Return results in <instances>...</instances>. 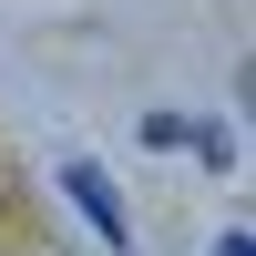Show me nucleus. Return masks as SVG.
I'll return each instance as SVG.
<instances>
[{
    "instance_id": "nucleus-2",
    "label": "nucleus",
    "mask_w": 256,
    "mask_h": 256,
    "mask_svg": "<svg viewBox=\"0 0 256 256\" xmlns=\"http://www.w3.org/2000/svg\"><path fill=\"white\" fill-rule=\"evenodd\" d=\"M144 144H154V154H205V164H226L236 154V144H226V123H184V113H144Z\"/></svg>"
},
{
    "instance_id": "nucleus-1",
    "label": "nucleus",
    "mask_w": 256,
    "mask_h": 256,
    "mask_svg": "<svg viewBox=\"0 0 256 256\" xmlns=\"http://www.w3.org/2000/svg\"><path fill=\"white\" fill-rule=\"evenodd\" d=\"M62 195H72V216L92 226L113 256H134V216H123V195H113V174H102V164H62Z\"/></svg>"
},
{
    "instance_id": "nucleus-3",
    "label": "nucleus",
    "mask_w": 256,
    "mask_h": 256,
    "mask_svg": "<svg viewBox=\"0 0 256 256\" xmlns=\"http://www.w3.org/2000/svg\"><path fill=\"white\" fill-rule=\"evenodd\" d=\"M216 256H256V246H246V236H216Z\"/></svg>"
}]
</instances>
